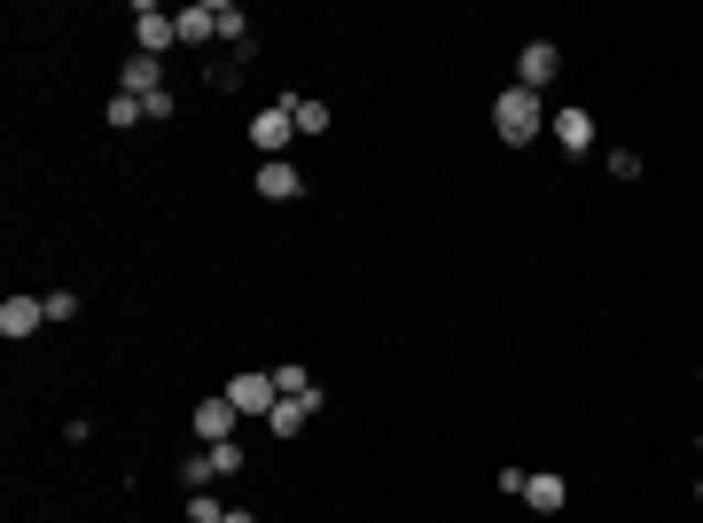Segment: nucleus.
Listing matches in <instances>:
<instances>
[{
	"mask_svg": "<svg viewBox=\"0 0 703 523\" xmlns=\"http://www.w3.org/2000/svg\"><path fill=\"white\" fill-rule=\"evenodd\" d=\"M540 126H548V110H540V95H532V86H508V95L493 102V133H500L508 149H523Z\"/></svg>",
	"mask_w": 703,
	"mask_h": 523,
	"instance_id": "1",
	"label": "nucleus"
},
{
	"mask_svg": "<svg viewBox=\"0 0 703 523\" xmlns=\"http://www.w3.org/2000/svg\"><path fill=\"white\" fill-rule=\"evenodd\" d=\"M274 399H282V391H274V375H235V383H227V406H235L242 422H267V414H274Z\"/></svg>",
	"mask_w": 703,
	"mask_h": 523,
	"instance_id": "2",
	"label": "nucleus"
},
{
	"mask_svg": "<svg viewBox=\"0 0 703 523\" xmlns=\"http://www.w3.org/2000/svg\"><path fill=\"white\" fill-rule=\"evenodd\" d=\"M133 40H141V55H164L172 40H181V17L156 9V0H141V9H133Z\"/></svg>",
	"mask_w": 703,
	"mask_h": 523,
	"instance_id": "3",
	"label": "nucleus"
},
{
	"mask_svg": "<svg viewBox=\"0 0 703 523\" xmlns=\"http://www.w3.org/2000/svg\"><path fill=\"white\" fill-rule=\"evenodd\" d=\"M290 141H298V118H290V102H267V110L250 118V149H267V156H282Z\"/></svg>",
	"mask_w": 703,
	"mask_h": 523,
	"instance_id": "4",
	"label": "nucleus"
},
{
	"mask_svg": "<svg viewBox=\"0 0 703 523\" xmlns=\"http://www.w3.org/2000/svg\"><path fill=\"white\" fill-rule=\"evenodd\" d=\"M258 196H267V204H298L305 196V172L290 164V156H267V164H258V181H250Z\"/></svg>",
	"mask_w": 703,
	"mask_h": 523,
	"instance_id": "5",
	"label": "nucleus"
},
{
	"mask_svg": "<svg viewBox=\"0 0 703 523\" xmlns=\"http://www.w3.org/2000/svg\"><path fill=\"white\" fill-rule=\"evenodd\" d=\"M235 422H242V414L227 406V391L204 399V406H196V446H227V438H235Z\"/></svg>",
	"mask_w": 703,
	"mask_h": 523,
	"instance_id": "6",
	"label": "nucleus"
},
{
	"mask_svg": "<svg viewBox=\"0 0 703 523\" xmlns=\"http://www.w3.org/2000/svg\"><path fill=\"white\" fill-rule=\"evenodd\" d=\"M555 70H563V47H548V40H532V47H523V63H516V78L532 86V95H540V86H555Z\"/></svg>",
	"mask_w": 703,
	"mask_h": 523,
	"instance_id": "7",
	"label": "nucleus"
},
{
	"mask_svg": "<svg viewBox=\"0 0 703 523\" xmlns=\"http://www.w3.org/2000/svg\"><path fill=\"white\" fill-rule=\"evenodd\" d=\"M47 320V297H9V305H0V336H32Z\"/></svg>",
	"mask_w": 703,
	"mask_h": 523,
	"instance_id": "8",
	"label": "nucleus"
},
{
	"mask_svg": "<svg viewBox=\"0 0 703 523\" xmlns=\"http://www.w3.org/2000/svg\"><path fill=\"white\" fill-rule=\"evenodd\" d=\"M321 414V399H274V414H267V429H274V438H298V429Z\"/></svg>",
	"mask_w": 703,
	"mask_h": 523,
	"instance_id": "9",
	"label": "nucleus"
},
{
	"mask_svg": "<svg viewBox=\"0 0 703 523\" xmlns=\"http://www.w3.org/2000/svg\"><path fill=\"white\" fill-rule=\"evenodd\" d=\"M548 133H555L571 156H578V149H594V118H586V110H555V118H548Z\"/></svg>",
	"mask_w": 703,
	"mask_h": 523,
	"instance_id": "10",
	"label": "nucleus"
},
{
	"mask_svg": "<svg viewBox=\"0 0 703 523\" xmlns=\"http://www.w3.org/2000/svg\"><path fill=\"white\" fill-rule=\"evenodd\" d=\"M118 86H126V95L141 102V95H156V86H164V70H156V55H133L126 70H118Z\"/></svg>",
	"mask_w": 703,
	"mask_h": 523,
	"instance_id": "11",
	"label": "nucleus"
},
{
	"mask_svg": "<svg viewBox=\"0 0 703 523\" xmlns=\"http://www.w3.org/2000/svg\"><path fill=\"white\" fill-rule=\"evenodd\" d=\"M523 508L555 515V508H563V477H548V469H540V477H523Z\"/></svg>",
	"mask_w": 703,
	"mask_h": 523,
	"instance_id": "12",
	"label": "nucleus"
},
{
	"mask_svg": "<svg viewBox=\"0 0 703 523\" xmlns=\"http://www.w3.org/2000/svg\"><path fill=\"white\" fill-rule=\"evenodd\" d=\"M212 32H219V40H235V47H250V32H242V9H235V0H212Z\"/></svg>",
	"mask_w": 703,
	"mask_h": 523,
	"instance_id": "13",
	"label": "nucleus"
},
{
	"mask_svg": "<svg viewBox=\"0 0 703 523\" xmlns=\"http://www.w3.org/2000/svg\"><path fill=\"white\" fill-rule=\"evenodd\" d=\"M181 40H196V47H204V40H219V32H212V0H196V9H181Z\"/></svg>",
	"mask_w": 703,
	"mask_h": 523,
	"instance_id": "14",
	"label": "nucleus"
},
{
	"mask_svg": "<svg viewBox=\"0 0 703 523\" xmlns=\"http://www.w3.org/2000/svg\"><path fill=\"white\" fill-rule=\"evenodd\" d=\"M290 118H298V133H328V102H305V95H290Z\"/></svg>",
	"mask_w": 703,
	"mask_h": 523,
	"instance_id": "15",
	"label": "nucleus"
},
{
	"mask_svg": "<svg viewBox=\"0 0 703 523\" xmlns=\"http://www.w3.org/2000/svg\"><path fill=\"white\" fill-rule=\"evenodd\" d=\"M274 391H282V399H321V383H313L305 368H274Z\"/></svg>",
	"mask_w": 703,
	"mask_h": 523,
	"instance_id": "16",
	"label": "nucleus"
},
{
	"mask_svg": "<svg viewBox=\"0 0 703 523\" xmlns=\"http://www.w3.org/2000/svg\"><path fill=\"white\" fill-rule=\"evenodd\" d=\"M181 477H188V492H204V484H212V477H219V461H212V446H204V454H196V461H181Z\"/></svg>",
	"mask_w": 703,
	"mask_h": 523,
	"instance_id": "17",
	"label": "nucleus"
},
{
	"mask_svg": "<svg viewBox=\"0 0 703 523\" xmlns=\"http://www.w3.org/2000/svg\"><path fill=\"white\" fill-rule=\"evenodd\" d=\"M141 118H149V110H141L133 95H118V102H110V126H118V133H126V126H141Z\"/></svg>",
	"mask_w": 703,
	"mask_h": 523,
	"instance_id": "18",
	"label": "nucleus"
},
{
	"mask_svg": "<svg viewBox=\"0 0 703 523\" xmlns=\"http://www.w3.org/2000/svg\"><path fill=\"white\" fill-rule=\"evenodd\" d=\"M212 461H219V477H235V469H250V454L227 438V446H212Z\"/></svg>",
	"mask_w": 703,
	"mask_h": 523,
	"instance_id": "19",
	"label": "nucleus"
},
{
	"mask_svg": "<svg viewBox=\"0 0 703 523\" xmlns=\"http://www.w3.org/2000/svg\"><path fill=\"white\" fill-rule=\"evenodd\" d=\"M188 523H227V508H219L212 492H196V500H188Z\"/></svg>",
	"mask_w": 703,
	"mask_h": 523,
	"instance_id": "20",
	"label": "nucleus"
},
{
	"mask_svg": "<svg viewBox=\"0 0 703 523\" xmlns=\"http://www.w3.org/2000/svg\"><path fill=\"white\" fill-rule=\"evenodd\" d=\"M227 523H258V515H250V508H227Z\"/></svg>",
	"mask_w": 703,
	"mask_h": 523,
	"instance_id": "21",
	"label": "nucleus"
},
{
	"mask_svg": "<svg viewBox=\"0 0 703 523\" xmlns=\"http://www.w3.org/2000/svg\"><path fill=\"white\" fill-rule=\"evenodd\" d=\"M695 500H703V477H695Z\"/></svg>",
	"mask_w": 703,
	"mask_h": 523,
	"instance_id": "22",
	"label": "nucleus"
},
{
	"mask_svg": "<svg viewBox=\"0 0 703 523\" xmlns=\"http://www.w3.org/2000/svg\"><path fill=\"white\" fill-rule=\"evenodd\" d=\"M695 383H703V368H695Z\"/></svg>",
	"mask_w": 703,
	"mask_h": 523,
	"instance_id": "23",
	"label": "nucleus"
}]
</instances>
